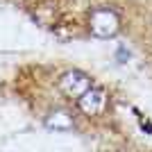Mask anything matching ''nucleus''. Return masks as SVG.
<instances>
[{"instance_id": "nucleus-1", "label": "nucleus", "mask_w": 152, "mask_h": 152, "mask_svg": "<svg viewBox=\"0 0 152 152\" xmlns=\"http://www.w3.org/2000/svg\"><path fill=\"white\" fill-rule=\"evenodd\" d=\"M89 32L98 39H111L121 32V14L114 7H95L89 14Z\"/></svg>"}, {"instance_id": "nucleus-2", "label": "nucleus", "mask_w": 152, "mask_h": 152, "mask_svg": "<svg viewBox=\"0 0 152 152\" xmlns=\"http://www.w3.org/2000/svg\"><path fill=\"white\" fill-rule=\"evenodd\" d=\"M93 86V82H91V77L84 73V70H66L61 77H59L57 82V89L61 91L66 98H80V95H84L86 91Z\"/></svg>"}, {"instance_id": "nucleus-3", "label": "nucleus", "mask_w": 152, "mask_h": 152, "mask_svg": "<svg viewBox=\"0 0 152 152\" xmlns=\"http://www.w3.org/2000/svg\"><path fill=\"white\" fill-rule=\"evenodd\" d=\"M107 104H109V98H107V91L102 86H91L84 95L77 98V109L82 111L84 116H100L107 111Z\"/></svg>"}, {"instance_id": "nucleus-4", "label": "nucleus", "mask_w": 152, "mask_h": 152, "mask_svg": "<svg viewBox=\"0 0 152 152\" xmlns=\"http://www.w3.org/2000/svg\"><path fill=\"white\" fill-rule=\"evenodd\" d=\"M45 127H48V129H55V132H70V129L75 127V121H73L70 111H66V109H55V111H50V114L45 116Z\"/></svg>"}]
</instances>
